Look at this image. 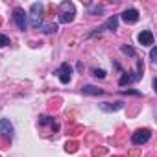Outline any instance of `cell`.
<instances>
[{
	"label": "cell",
	"instance_id": "cell-1",
	"mask_svg": "<svg viewBox=\"0 0 157 157\" xmlns=\"http://www.w3.org/2000/svg\"><path fill=\"white\" fill-rule=\"evenodd\" d=\"M142 72H144V65H142V61L139 59V61H137V70H135V72H128V74H124V76L120 78L118 85H120V87H124V85H129V83L139 82L140 78H142Z\"/></svg>",
	"mask_w": 157,
	"mask_h": 157
},
{
	"label": "cell",
	"instance_id": "cell-2",
	"mask_svg": "<svg viewBox=\"0 0 157 157\" xmlns=\"http://www.w3.org/2000/svg\"><path fill=\"white\" fill-rule=\"evenodd\" d=\"M74 15H76V8H74L72 2H63L59 6V22H63V24L72 22Z\"/></svg>",
	"mask_w": 157,
	"mask_h": 157
},
{
	"label": "cell",
	"instance_id": "cell-3",
	"mask_svg": "<svg viewBox=\"0 0 157 157\" xmlns=\"http://www.w3.org/2000/svg\"><path fill=\"white\" fill-rule=\"evenodd\" d=\"M41 13H43V4L41 2H35L32 4V10H30V26L39 30L41 26Z\"/></svg>",
	"mask_w": 157,
	"mask_h": 157
},
{
	"label": "cell",
	"instance_id": "cell-4",
	"mask_svg": "<svg viewBox=\"0 0 157 157\" xmlns=\"http://www.w3.org/2000/svg\"><path fill=\"white\" fill-rule=\"evenodd\" d=\"M13 21H15V24H17V28L21 32L28 30V15H26V11L22 8H15L13 10Z\"/></svg>",
	"mask_w": 157,
	"mask_h": 157
},
{
	"label": "cell",
	"instance_id": "cell-5",
	"mask_svg": "<svg viewBox=\"0 0 157 157\" xmlns=\"http://www.w3.org/2000/svg\"><path fill=\"white\" fill-rule=\"evenodd\" d=\"M150 137H151V131L150 129H137L133 135H131V142L133 144H137V146H140V144H146L148 140H150Z\"/></svg>",
	"mask_w": 157,
	"mask_h": 157
},
{
	"label": "cell",
	"instance_id": "cell-6",
	"mask_svg": "<svg viewBox=\"0 0 157 157\" xmlns=\"http://www.w3.org/2000/svg\"><path fill=\"white\" fill-rule=\"evenodd\" d=\"M117 26H118V17H117V15H113V17H109V19L105 21V24H104V26H100V28H96L93 33H89V37H91V35H96V33H100V32H115V30H117Z\"/></svg>",
	"mask_w": 157,
	"mask_h": 157
},
{
	"label": "cell",
	"instance_id": "cell-7",
	"mask_svg": "<svg viewBox=\"0 0 157 157\" xmlns=\"http://www.w3.org/2000/svg\"><path fill=\"white\" fill-rule=\"evenodd\" d=\"M56 74L59 76V82H61V83H68L70 78H72V76H70V74H72V67H70L68 63H63V65L57 68Z\"/></svg>",
	"mask_w": 157,
	"mask_h": 157
},
{
	"label": "cell",
	"instance_id": "cell-8",
	"mask_svg": "<svg viewBox=\"0 0 157 157\" xmlns=\"http://www.w3.org/2000/svg\"><path fill=\"white\" fill-rule=\"evenodd\" d=\"M137 39H139V43H140L142 46H151V44H153V33H151L150 30H142Z\"/></svg>",
	"mask_w": 157,
	"mask_h": 157
},
{
	"label": "cell",
	"instance_id": "cell-9",
	"mask_svg": "<svg viewBox=\"0 0 157 157\" xmlns=\"http://www.w3.org/2000/svg\"><path fill=\"white\" fill-rule=\"evenodd\" d=\"M122 21L124 22H128V24H135L137 21H139V11L137 10H126L124 13H122Z\"/></svg>",
	"mask_w": 157,
	"mask_h": 157
},
{
	"label": "cell",
	"instance_id": "cell-10",
	"mask_svg": "<svg viewBox=\"0 0 157 157\" xmlns=\"http://www.w3.org/2000/svg\"><path fill=\"white\" fill-rule=\"evenodd\" d=\"M0 133L4 135H13V126L8 118H0Z\"/></svg>",
	"mask_w": 157,
	"mask_h": 157
},
{
	"label": "cell",
	"instance_id": "cell-11",
	"mask_svg": "<svg viewBox=\"0 0 157 157\" xmlns=\"http://www.w3.org/2000/svg\"><path fill=\"white\" fill-rule=\"evenodd\" d=\"M39 30H41L43 33H56V32H57V24H54V22L41 24V26H39Z\"/></svg>",
	"mask_w": 157,
	"mask_h": 157
},
{
	"label": "cell",
	"instance_id": "cell-12",
	"mask_svg": "<svg viewBox=\"0 0 157 157\" xmlns=\"http://www.w3.org/2000/svg\"><path fill=\"white\" fill-rule=\"evenodd\" d=\"M120 107H122L120 102L115 104V105H111V104H107V102H105V104H100V109H102V111H118Z\"/></svg>",
	"mask_w": 157,
	"mask_h": 157
},
{
	"label": "cell",
	"instance_id": "cell-13",
	"mask_svg": "<svg viewBox=\"0 0 157 157\" xmlns=\"http://www.w3.org/2000/svg\"><path fill=\"white\" fill-rule=\"evenodd\" d=\"M83 93H89V94H102V89L93 87V85H83Z\"/></svg>",
	"mask_w": 157,
	"mask_h": 157
},
{
	"label": "cell",
	"instance_id": "cell-14",
	"mask_svg": "<svg viewBox=\"0 0 157 157\" xmlns=\"http://www.w3.org/2000/svg\"><path fill=\"white\" fill-rule=\"evenodd\" d=\"M8 44H10V37L4 35V33H0V48H2V46H8Z\"/></svg>",
	"mask_w": 157,
	"mask_h": 157
},
{
	"label": "cell",
	"instance_id": "cell-15",
	"mask_svg": "<svg viewBox=\"0 0 157 157\" xmlns=\"http://www.w3.org/2000/svg\"><path fill=\"white\" fill-rule=\"evenodd\" d=\"M122 52H124L126 56H131V57H135V50H133L131 46H126V44H124V46H122Z\"/></svg>",
	"mask_w": 157,
	"mask_h": 157
},
{
	"label": "cell",
	"instance_id": "cell-16",
	"mask_svg": "<svg viewBox=\"0 0 157 157\" xmlns=\"http://www.w3.org/2000/svg\"><path fill=\"white\" fill-rule=\"evenodd\" d=\"M93 76H96V78H105V72H104L102 68H94V70H93Z\"/></svg>",
	"mask_w": 157,
	"mask_h": 157
},
{
	"label": "cell",
	"instance_id": "cell-17",
	"mask_svg": "<svg viewBox=\"0 0 157 157\" xmlns=\"http://www.w3.org/2000/svg\"><path fill=\"white\" fill-rule=\"evenodd\" d=\"M150 57H151V61H157V48H155V46L151 48V52H150Z\"/></svg>",
	"mask_w": 157,
	"mask_h": 157
},
{
	"label": "cell",
	"instance_id": "cell-18",
	"mask_svg": "<svg viewBox=\"0 0 157 157\" xmlns=\"http://www.w3.org/2000/svg\"><path fill=\"white\" fill-rule=\"evenodd\" d=\"M91 13H93V15H96V13H102V8H100V6H93V8H91Z\"/></svg>",
	"mask_w": 157,
	"mask_h": 157
}]
</instances>
